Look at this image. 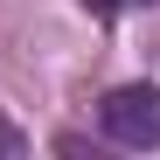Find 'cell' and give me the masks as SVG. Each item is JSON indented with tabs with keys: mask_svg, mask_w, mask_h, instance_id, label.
<instances>
[{
	"mask_svg": "<svg viewBox=\"0 0 160 160\" xmlns=\"http://www.w3.org/2000/svg\"><path fill=\"white\" fill-rule=\"evenodd\" d=\"M98 125L118 146H160V91L153 84H118L98 104Z\"/></svg>",
	"mask_w": 160,
	"mask_h": 160,
	"instance_id": "obj_1",
	"label": "cell"
},
{
	"mask_svg": "<svg viewBox=\"0 0 160 160\" xmlns=\"http://www.w3.org/2000/svg\"><path fill=\"white\" fill-rule=\"evenodd\" d=\"M118 7H132V0H118Z\"/></svg>",
	"mask_w": 160,
	"mask_h": 160,
	"instance_id": "obj_2",
	"label": "cell"
}]
</instances>
